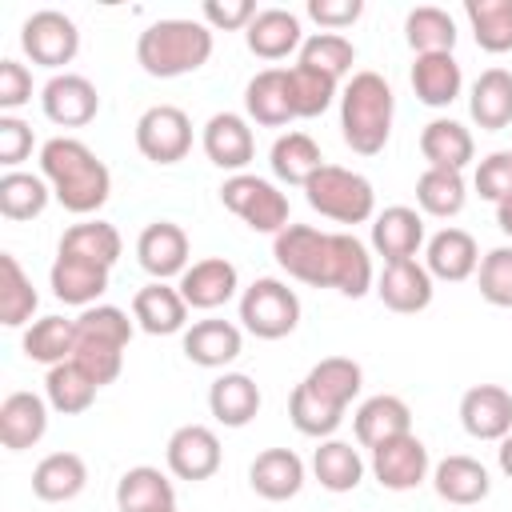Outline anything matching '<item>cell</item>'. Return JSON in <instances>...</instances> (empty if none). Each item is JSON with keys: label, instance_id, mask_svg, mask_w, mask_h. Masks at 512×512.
Here are the masks:
<instances>
[{"label": "cell", "instance_id": "1", "mask_svg": "<svg viewBox=\"0 0 512 512\" xmlns=\"http://www.w3.org/2000/svg\"><path fill=\"white\" fill-rule=\"evenodd\" d=\"M40 176L48 180L56 204L68 208L72 216L100 212L104 200H108V192H112V172L76 136H52V140H44V148H40Z\"/></svg>", "mask_w": 512, "mask_h": 512}, {"label": "cell", "instance_id": "2", "mask_svg": "<svg viewBox=\"0 0 512 512\" xmlns=\"http://www.w3.org/2000/svg\"><path fill=\"white\" fill-rule=\"evenodd\" d=\"M212 56V28L204 20H156L136 40V64L156 80H176L204 68Z\"/></svg>", "mask_w": 512, "mask_h": 512}, {"label": "cell", "instance_id": "3", "mask_svg": "<svg viewBox=\"0 0 512 512\" xmlns=\"http://www.w3.org/2000/svg\"><path fill=\"white\" fill-rule=\"evenodd\" d=\"M392 116H396V96L392 84L380 72H352L340 96V132L344 144L360 156L384 152L392 136Z\"/></svg>", "mask_w": 512, "mask_h": 512}, {"label": "cell", "instance_id": "4", "mask_svg": "<svg viewBox=\"0 0 512 512\" xmlns=\"http://www.w3.org/2000/svg\"><path fill=\"white\" fill-rule=\"evenodd\" d=\"M272 256L292 280L312 288H336V232L288 224L280 236H272Z\"/></svg>", "mask_w": 512, "mask_h": 512}, {"label": "cell", "instance_id": "5", "mask_svg": "<svg viewBox=\"0 0 512 512\" xmlns=\"http://www.w3.org/2000/svg\"><path fill=\"white\" fill-rule=\"evenodd\" d=\"M304 196L308 204L336 220V224H364L376 216V192H372V180L352 172V168H340V164H324L308 184H304Z\"/></svg>", "mask_w": 512, "mask_h": 512}, {"label": "cell", "instance_id": "6", "mask_svg": "<svg viewBox=\"0 0 512 512\" xmlns=\"http://www.w3.org/2000/svg\"><path fill=\"white\" fill-rule=\"evenodd\" d=\"M240 324L256 340H284L300 324V296L284 280L260 276L240 296Z\"/></svg>", "mask_w": 512, "mask_h": 512}, {"label": "cell", "instance_id": "7", "mask_svg": "<svg viewBox=\"0 0 512 512\" xmlns=\"http://www.w3.org/2000/svg\"><path fill=\"white\" fill-rule=\"evenodd\" d=\"M220 200L228 212H236L252 232H268V236H280L288 228V196L264 180V176H252V172H236L220 184Z\"/></svg>", "mask_w": 512, "mask_h": 512}, {"label": "cell", "instance_id": "8", "mask_svg": "<svg viewBox=\"0 0 512 512\" xmlns=\"http://www.w3.org/2000/svg\"><path fill=\"white\" fill-rule=\"evenodd\" d=\"M20 48L40 68H64L80 52V28L72 16L56 8H40L20 24Z\"/></svg>", "mask_w": 512, "mask_h": 512}, {"label": "cell", "instance_id": "9", "mask_svg": "<svg viewBox=\"0 0 512 512\" xmlns=\"http://www.w3.org/2000/svg\"><path fill=\"white\" fill-rule=\"evenodd\" d=\"M136 148L152 164H180L192 148V120L176 104H152L136 120Z\"/></svg>", "mask_w": 512, "mask_h": 512}, {"label": "cell", "instance_id": "10", "mask_svg": "<svg viewBox=\"0 0 512 512\" xmlns=\"http://www.w3.org/2000/svg\"><path fill=\"white\" fill-rule=\"evenodd\" d=\"M164 460H168V472L176 480H208L216 476L224 452H220V436L208 428V424H180L172 436H168V448H164Z\"/></svg>", "mask_w": 512, "mask_h": 512}, {"label": "cell", "instance_id": "11", "mask_svg": "<svg viewBox=\"0 0 512 512\" xmlns=\"http://www.w3.org/2000/svg\"><path fill=\"white\" fill-rule=\"evenodd\" d=\"M40 108L60 128H84L100 112V92L80 72H56L40 92Z\"/></svg>", "mask_w": 512, "mask_h": 512}, {"label": "cell", "instance_id": "12", "mask_svg": "<svg viewBox=\"0 0 512 512\" xmlns=\"http://www.w3.org/2000/svg\"><path fill=\"white\" fill-rule=\"evenodd\" d=\"M428 468H432V460H428V448L416 432H404V436L372 448V476L388 492H408V488L424 484Z\"/></svg>", "mask_w": 512, "mask_h": 512}, {"label": "cell", "instance_id": "13", "mask_svg": "<svg viewBox=\"0 0 512 512\" xmlns=\"http://www.w3.org/2000/svg\"><path fill=\"white\" fill-rule=\"evenodd\" d=\"M200 144H204V156L216 168L232 172V176L244 172L252 164V156H256V136H252V128H248V120L240 112H216V116H208Z\"/></svg>", "mask_w": 512, "mask_h": 512}, {"label": "cell", "instance_id": "14", "mask_svg": "<svg viewBox=\"0 0 512 512\" xmlns=\"http://www.w3.org/2000/svg\"><path fill=\"white\" fill-rule=\"evenodd\" d=\"M460 424L472 440H504L512 432V392L500 384H472L460 396Z\"/></svg>", "mask_w": 512, "mask_h": 512}, {"label": "cell", "instance_id": "15", "mask_svg": "<svg viewBox=\"0 0 512 512\" xmlns=\"http://www.w3.org/2000/svg\"><path fill=\"white\" fill-rule=\"evenodd\" d=\"M432 272L420 264V260H392L384 264V272L376 276V296L388 312H400V316H412V312H424L432 304Z\"/></svg>", "mask_w": 512, "mask_h": 512}, {"label": "cell", "instance_id": "16", "mask_svg": "<svg viewBox=\"0 0 512 512\" xmlns=\"http://www.w3.org/2000/svg\"><path fill=\"white\" fill-rule=\"evenodd\" d=\"M136 256L152 280L184 276L188 272V232L172 220H156L136 236Z\"/></svg>", "mask_w": 512, "mask_h": 512}, {"label": "cell", "instance_id": "17", "mask_svg": "<svg viewBox=\"0 0 512 512\" xmlns=\"http://www.w3.org/2000/svg\"><path fill=\"white\" fill-rule=\"evenodd\" d=\"M180 296L188 308H200V312H212L220 304H228L240 288V276H236V264L224 260V256H204L196 264H188V272L180 276Z\"/></svg>", "mask_w": 512, "mask_h": 512}, {"label": "cell", "instance_id": "18", "mask_svg": "<svg viewBox=\"0 0 512 512\" xmlns=\"http://www.w3.org/2000/svg\"><path fill=\"white\" fill-rule=\"evenodd\" d=\"M420 244H424V216L416 208L392 204L372 216V248H376V256H384V264L416 260Z\"/></svg>", "mask_w": 512, "mask_h": 512}, {"label": "cell", "instance_id": "19", "mask_svg": "<svg viewBox=\"0 0 512 512\" xmlns=\"http://www.w3.org/2000/svg\"><path fill=\"white\" fill-rule=\"evenodd\" d=\"M132 320L148 336H172V332H184L188 304H184L180 288H172L168 280H152L132 296Z\"/></svg>", "mask_w": 512, "mask_h": 512}, {"label": "cell", "instance_id": "20", "mask_svg": "<svg viewBox=\"0 0 512 512\" xmlns=\"http://www.w3.org/2000/svg\"><path fill=\"white\" fill-rule=\"evenodd\" d=\"M48 400L36 392H8L0 404V444L8 452H24L48 432Z\"/></svg>", "mask_w": 512, "mask_h": 512}, {"label": "cell", "instance_id": "21", "mask_svg": "<svg viewBox=\"0 0 512 512\" xmlns=\"http://www.w3.org/2000/svg\"><path fill=\"white\" fill-rule=\"evenodd\" d=\"M244 44L260 60H284V56L300 52V44H304L300 16L288 8H260L256 20L244 28Z\"/></svg>", "mask_w": 512, "mask_h": 512}, {"label": "cell", "instance_id": "22", "mask_svg": "<svg viewBox=\"0 0 512 512\" xmlns=\"http://www.w3.org/2000/svg\"><path fill=\"white\" fill-rule=\"evenodd\" d=\"M352 428H356V444L380 448V444H388V440L412 432V408H408L400 396L380 392V396H368V400L356 408Z\"/></svg>", "mask_w": 512, "mask_h": 512}, {"label": "cell", "instance_id": "23", "mask_svg": "<svg viewBox=\"0 0 512 512\" xmlns=\"http://www.w3.org/2000/svg\"><path fill=\"white\" fill-rule=\"evenodd\" d=\"M424 268L432 272V280H448V284L468 280L480 268V248H476L472 232H464V228H440L428 240Z\"/></svg>", "mask_w": 512, "mask_h": 512}, {"label": "cell", "instance_id": "24", "mask_svg": "<svg viewBox=\"0 0 512 512\" xmlns=\"http://www.w3.org/2000/svg\"><path fill=\"white\" fill-rule=\"evenodd\" d=\"M432 488H436L440 500L468 508V504H480L492 492V480H488V468L476 456L456 452V456H444L432 468Z\"/></svg>", "mask_w": 512, "mask_h": 512}, {"label": "cell", "instance_id": "25", "mask_svg": "<svg viewBox=\"0 0 512 512\" xmlns=\"http://www.w3.org/2000/svg\"><path fill=\"white\" fill-rule=\"evenodd\" d=\"M248 484L264 500H292L304 488V460L292 448H264L248 468Z\"/></svg>", "mask_w": 512, "mask_h": 512}, {"label": "cell", "instance_id": "26", "mask_svg": "<svg viewBox=\"0 0 512 512\" xmlns=\"http://www.w3.org/2000/svg\"><path fill=\"white\" fill-rule=\"evenodd\" d=\"M172 508H176V488L160 468L136 464L116 480V512H172Z\"/></svg>", "mask_w": 512, "mask_h": 512}, {"label": "cell", "instance_id": "27", "mask_svg": "<svg viewBox=\"0 0 512 512\" xmlns=\"http://www.w3.org/2000/svg\"><path fill=\"white\" fill-rule=\"evenodd\" d=\"M420 156L428 160V168H448V172H464L476 156V144H472V132L460 124V120H448V116H436L424 124L420 132Z\"/></svg>", "mask_w": 512, "mask_h": 512}, {"label": "cell", "instance_id": "28", "mask_svg": "<svg viewBox=\"0 0 512 512\" xmlns=\"http://www.w3.org/2000/svg\"><path fill=\"white\" fill-rule=\"evenodd\" d=\"M244 336L232 320H196L192 328H184V356L200 368H224L240 356Z\"/></svg>", "mask_w": 512, "mask_h": 512}, {"label": "cell", "instance_id": "29", "mask_svg": "<svg viewBox=\"0 0 512 512\" xmlns=\"http://www.w3.org/2000/svg\"><path fill=\"white\" fill-rule=\"evenodd\" d=\"M48 284H52V296L56 300L76 304V308H92L104 296V288H108V268L56 252L52 272H48Z\"/></svg>", "mask_w": 512, "mask_h": 512}, {"label": "cell", "instance_id": "30", "mask_svg": "<svg viewBox=\"0 0 512 512\" xmlns=\"http://www.w3.org/2000/svg\"><path fill=\"white\" fill-rule=\"evenodd\" d=\"M464 88V72L452 52H428L412 64V92L428 108H448Z\"/></svg>", "mask_w": 512, "mask_h": 512}, {"label": "cell", "instance_id": "31", "mask_svg": "<svg viewBox=\"0 0 512 512\" xmlns=\"http://www.w3.org/2000/svg\"><path fill=\"white\" fill-rule=\"evenodd\" d=\"M208 412L224 428H244L260 412V388H256V380L244 376V372L216 376L212 388H208Z\"/></svg>", "mask_w": 512, "mask_h": 512}, {"label": "cell", "instance_id": "32", "mask_svg": "<svg viewBox=\"0 0 512 512\" xmlns=\"http://www.w3.org/2000/svg\"><path fill=\"white\" fill-rule=\"evenodd\" d=\"M88 484V464L76 452H48L36 468H32V492L48 504H64L76 500Z\"/></svg>", "mask_w": 512, "mask_h": 512}, {"label": "cell", "instance_id": "33", "mask_svg": "<svg viewBox=\"0 0 512 512\" xmlns=\"http://www.w3.org/2000/svg\"><path fill=\"white\" fill-rule=\"evenodd\" d=\"M244 108L256 124L264 128H284L288 120H296L292 100H288V72L284 68H264L248 80L244 88Z\"/></svg>", "mask_w": 512, "mask_h": 512}, {"label": "cell", "instance_id": "34", "mask_svg": "<svg viewBox=\"0 0 512 512\" xmlns=\"http://www.w3.org/2000/svg\"><path fill=\"white\" fill-rule=\"evenodd\" d=\"M468 112L484 132H500L512 124V72L508 68H484L472 84Z\"/></svg>", "mask_w": 512, "mask_h": 512}, {"label": "cell", "instance_id": "35", "mask_svg": "<svg viewBox=\"0 0 512 512\" xmlns=\"http://www.w3.org/2000/svg\"><path fill=\"white\" fill-rule=\"evenodd\" d=\"M304 384H308L320 400H328L332 408L348 412V404H352V400L360 396V388H364V368H360L356 360H348V356H324L320 364L308 368Z\"/></svg>", "mask_w": 512, "mask_h": 512}, {"label": "cell", "instance_id": "36", "mask_svg": "<svg viewBox=\"0 0 512 512\" xmlns=\"http://www.w3.org/2000/svg\"><path fill=\"white\" fill-rule=\"evenodd\" d=\"M268 164H272L276 180L304 188L324 168V156H320V144L308 132H284V136H276V144L268 152Z\"/></svg>", "mask_w": 512, "mask_h": 512}, {"label": "cell", "instance_id": "37", "mask_svg": "<svg viewBox=\"0 0 512 512\" xmlns=\"http://www.w3.org/2000/svg\"><path fill=\"white\" fill-rule=\"evenodd\" d=\"M120 248H124V240H120L116 224H108V220H84L60 236V256H76V260H88L100 268H112L120 260Z\"/></svg>", "mask_w": 512, "mask_h": 512}, {"label": "cell", "instance_id": "38", "mask_svg": "<svg viewBox=\"0 0 512 512\" xmlns=\"http://www.w3.org/2000/svg\"><path fill=\"white\" fill-rule=\"evenodd\" d=\"M96 392H100V384H96L76 360H64V364L48 368V376H44V400H48L56 412H64V416L88 412L92 400H96Z\"/></svg>", "mask_w": 512, "mask_h": 512}, {"label": "cell", "instance_id": "39", "mask_svg": "<svg viewBox=\"0 0 512 512\" xmlns=\"http://www.w3.org/2000/svg\"><path fill=\"white\" fill-rule=\"evenodd\" d=\"M312 476L328 492H352L364 480V460L348 440L332 436V440H320V448L312 452Z\"/></svg>", "mask_w": 512, "mask_h": 512}, {"label": "cell", "instance_id": "40", "mask_svg": "<svg viewBox=\"0 0 512 512\" xmlns=\"http://www.w3.org/2000/svg\"><path fill=\"white\" fill-rule=\"evenodd\" d=\"M76 352V320H64V316H40L32 320V328L24 332V356L36 360V364H64L72 360Z\"/></svg>", "mask_w": 512, "mask_h": 512}, {"label": "cell", "instance_id": "41", "mask_svg": "<svg viewBox=\"0 0 512 512\" xmlns=\"http://www.w3.org/2000/svg\"><path fill=\"white\" fill-rule=\"evenodd\" d=\"M404 40L416 56H428V52H452L456 48V20L436 8V4H420L404 16Z\"/></svg>", "mask_w": 512, "mask_h": 512}, {"label": "cell", "instance_id": "42", "mask_svg": "<svg viewBox=\"0 0 512 512\" xmlns=\"http://www.w3.org/2000/svg\"><path fill=\"white\" fill-rule=\"evenodd\" d=\"M52 200V188L36 172H4L0 176V216L4 220H36Z\"/></svg>", "mask_w": 512, "mask_h": 512}, {"label": "cell", "instance_id": "43", "mask_svg": "<svg viewBox=\"0 0 512 512\" xmlns=\"http://www.w3.org/2000/svg\"><path fill=\"white\" fill-rule=\"evenodd\" d=\"M464 200H468V188H464V172H448V168H424L420 180H416V204L420 212L428 216H460L464 212Z\"/></svg>", "mask_w": 512, "mask_h": 512}, {"label": "cell", "instance_id": "44", "mask_svg": "<svg viewBox=\"0 0 512 512\" xmlns=\"http://www.w3.org/2000/svg\"><path fill=\"white\" fill-rule=\"evenodd\" d=\"M40 296L32 288V280L24 276V268L16 264L12 252H0V324L4 328H24L36 312Z\"/></svg>", "mask_w": 512, "mask_h": 512}, {"label": "cell", "instance_id": "45", "mask_svg": "<svg viewBox=\"0 0 512 512\" xmlns=\"http://www.w3.org/2000/svg\"><path fill=\"white\" fill-rule=\"evenodd\" d=\"M464 16L484 52H512V0H464Z\"/></svg>", "mask_w": 512, "mask_h": 512}, {"label": "cell", "instance_id": "46", "mask_svg": "<svg viewBox=\"0 0 512 512\" xmlns=\"http://www.w3.org/2000/svg\"><path fill=\"white\" fill-rule=\"evenodd\" d=\"M284 72H288V100H292L296 120L324 116V108L332 104L340 80H332V76H324V72H316V68H308V64H292V68H284Z\"/></svg>", "mask_w": 512, "mask_h": 512}, {"label": "cell", "instance_id": "47", "mask_svg": "<svg viewBox=\"0 0 512 512\" xmlns=\"http://www.w3.org/2000/svg\"><path fill=\"white\" fill-rule=\"evenodd\" d=\"M288 420L296 424V432H304V436H316V440H332V432L340 428V420H344V412L340 408H332L328 400H320L304 380L292 388V396H288Z\"/></svg>", "mask_w": 512, "mask_h": 512}, {"label": "cell", "instance_id": "48", "mask_svg": "<svg viewBox=\"0 0 512 512\" xmlns=\"http://www.w3.org/2000/svg\"><path fill=\"white\" fill-rule=\"evenodd\" d=\"M296 64H308V68H316V72L340 80V76L352 72V64H356V48H352V40L340 36V32H312V36H304V44H300V60H296Z\"/></svg>", "mask_w": 512, "mask_h": 512}, {"label": "cell", "instance_id": "49", "mask_svg": "<svg viewBox=\"0 0 512 512\" xmlns=\"http://www.w3.org/2000/svg\"><path fill=\"white\" fill-rule=\"evenodd\" d=\"M336 256H340L336 260V292L348 296V300H360L376 284L368 248L352 232H336Z\"/></svg>", "mask_w": 512, "mask_h": 512}, {"label": "cell", "instance_id": "50", "mask_svg": "<svg viewBox=\"0 0 512 512\" xmlns=\"http://www.w3.org/2000/svg\"><path fill=\"white\" fill-rule=\"evenodd\" d=\"M76 336L80 340H100V344H112V348H128L132 320L116 304H92V308H84L76 316Z\"/></svg>", "mask_w": 512, "mask_h": 512}, {"label": "cell", "instance_id": "51", "mask_svg": "<svg viewBox=\"0 0 512 512\" xmlns=\"http://www.w3.org/2000/svg\"><path fill=\"white\" fill-rule=\"evenodd\" d=\"M476 284L492 308H512V244H500L480 256Z\"/></svg>", "mask_w": 512, "mask_h": 512}, {"label": "cell", "instance_id": "52", "mask_svg": "<svg viewBox=\"0 0 512 512\" xmlns=\"http://www.w3.org/2000/svg\"><path fill=\"white\" fill-rule=\"evenodd\" d=\"M72 360L104 388V384H112L116 376H120V368H124V348H112V344H100V340H80L76 336V352H72Z\"/></svg>", "mask_w": 512, "mask_h": 512}, {"label": "cell", "instance_id": "53", "mask_svg": "<svg viewBox=\"0 0 512 512\" xmlns=\"http://www.w3.org/2000/svg\"><path fill=\"white\" fill-rule=\"evenodd\" d=\"M472 184H476L480 200H492V204H500L504 196H512V148L484 156L480 168H476V176H472Z\"/></svg>", "mask_w": 512, "mask_h": 512}, {"label": "cell", "instance_id": "54", "mask_svg": "<svg viewBox=\"0 0 512 512\" xmlns=\"http://www.w3.org/2000/svg\"><path fill=\"white\" fill-rule=\"evenodd\" d=\"M32 100V72L20 60H0V112L12 116Z\"/></svg>", "mask_w": 512, "mask_h": 512}, {"label": "cell", "instance_id": "55", "mask_svg": "<svg viewBox=\"0 0 512 512\" xmlns=\"http://www.w3.org/2000/svg\"><path fill=\"white\" fill-rule=\"evenodd\" d=\"M256 4L252 0H204V24L216 32H236V28H248L256 20Z\"/></svg>", "mask_w": 512, "mask_h": 512}, {"label": "cell", "instance_id": "56", "mask_svg": "<svg viewBox=\"0 0 512 512\" xmlns=\"http://www.w3.org/2000/svg\"><path fill=\"white\" fill-rule=\"evenodd\" d=\"M28 156H32V128L20 116H0V164L16 172V164Z\"/></svg>", "mask_w": 512, "mask_h": 512}, {"label": "cell", "instance_id": "57", "mask_svg": "<svg viewBox=\"0 0 512 512\" xmlns=\"http://www.w3.org/2000/svg\"><path fill=\"white\" fill-rule=\"evenodd\" d=\"M324 32H340V28H352L364 12V0H308L304 8Z\"/></svg>", "mask_w": 512, "mask_h": 512}, {"label": "cell", "instance_id": "58", "mask_svg": "<svg viewBox=\"0 0 512 512\" xmlns=\"http://www.w3.org/2000/svg\"><path fill=\"white\" fill-rule=\"evenodd\" d=\"M496 224H500L504 236H512V196H504V200L496 204Z\"/></svg>", "mask_w": 512, "mask_h": 512}, {"label": "cell", "instance_id": "59", "mask_svg": "<svg viewBox=\"0 0 512 512\" xmlns=\"http://www.w3.org/2000/svg\"><path fill=\"white\" fill-rule=\"evenodd\" d=\"M496 460H500V472L512 480V432L500 440V448H496Z\"/></svg>", "mask_w": 512, "mask_h": 512}, {"label": "cell", "instance_id": "60", "mask_svg": "<svg viewBox=\"0 0 512 512\" xmlns=\"http://www.w3.org/2000/svg\"><path fill=\"white\" fill-rule=\"evenodd\" d=\"M172 512H176V508H172Z\"/></svg>", "mask_w": 512, "mask_h": 512}]
</instances>
